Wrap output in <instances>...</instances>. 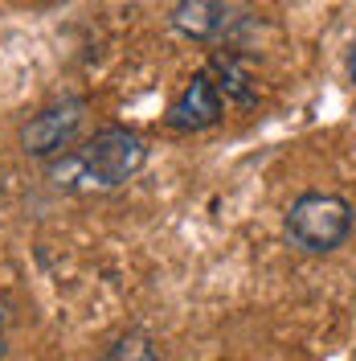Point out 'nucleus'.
<instances>
[{"label": "nucleus", "instance_id": "obj_1", "mask_svg": "<svg viewBox=\"0 0 356 361\" xmlns=\"http://www.w3.org/2000/svg\"><path fill=\"white\" fill-rule=\"evenodd\" d=\"M148 160V148L139 144V135L123 132V128H103L82 144L66 152V160L53 169V180L90 193V189H119L123 180H132Z\"/></svg>", "mask_w": 356, "mask_h": 361}, {"label": "nucleus", "instance_id": "obj_2", "mask_svg": "<svg viewBox=\"0 0 356 361\" xmlns=\"http://www.w3.org/2000/svg\"><path fill=\"white\" fill-rule=\"evenodd\" d=\"M352 234V205L336 193H303L287 209L291 247L307 255H328Z\"/></svg>", "mask_w": 356, "mask_h": 361}, {"label": "nucleus", "instance_id": "obj_3", "mask_svg": "<svg viewBox=\"0 0 356 361\" xmlns=\"http://www.w3.org/2000/svg\"><path fill=\"white\" fill-rule=\"evenodd\" d=\"M87 119V103L82 99H62V103H49L33 115L21 128V144L29 157H53V152H66L74 144V135Z\"/></svg>", "mask_w": 356, "mask_h": 361}, {"label": "nucleus", "instance_id": "obj_4", "mask_svg": "<svg viewBox=\"0 0 356 361\" xmlns=\"http://www.w3.org/2000/svg\"><path fill=\"white\" fill-rule=\"evenodd\" d=\"M222 115H225L222 90L209 78V70H201V74L189 78V87L172 99V107H168L164 119H168L172 132H205V128H213Z\"/></svg>", "mask_w": 356, "mask_h": 361}, {"label": "nucleus", "instance_id": "obj_5", "mask_svg": "<svg viewBox=\"0 0 356 361\" xmlns=\"http://www.w3.org/2000/svg\"><path fill=\"white\" fill-rule=\"evenodd\" d=\"M172 25H177V33L193 37V42H209L225 25V0H177Z\"/></svg>", "mask_w": 356, "mask_h": 361}, {"label": "nucleus", "instance_id": "obj_6", "mask_svg": "<svg viewBox=\"0 0 356 361\" xmlns=\"http://www.w3.org/2000/svg\"><path fill=\"white\" fill-rule=\"evenodd\" d=\"M209 78L217 82L222 99L234 103V107H254L258 103V82L250 78V70H242V62L234 54H217L209 62Z\"/></svg>", "mask_w": 356, "mask_h": 361}, {"label": "nucleus", "instance_id": "obj_7", "mask_svg": "<svg viewBox=\"0 0 356 361\" xmlns=\"http://www.w3.org/2000/svg\"><path fill=\"white\" fill-rule=\"evenodd\" d=\"M98 361H160V353H156V345H152L148 333H123V337H115L103 349Z\"/></svg>", "mask_w": 356, "mask_h": 361}, {"label": "nucleus", "instance_id": "obj_8", "mask_svg": "<svg viewBox=\"0 0 356 361\" xmlns=\"http://www.w3.org/2000/svg\"><path fill=\"white\" fill-rule=\"evenodd\" d=\"M348 74H352V82H356V45H352V58H348Z\"/></svg>", "mask_w": 356, "mask_h": 361}]
</instances>
